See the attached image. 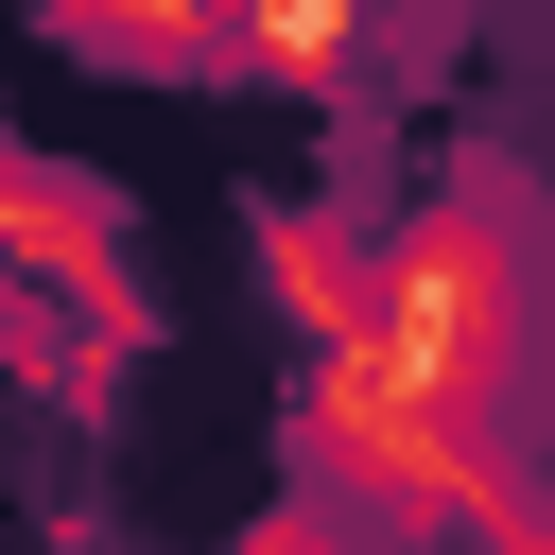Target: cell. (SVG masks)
<instances>
[{
	"label": "cell",
	"instance_id": "obj_1",
	"mask_svg": "<svg viewBox=\"0 0 555 555\" xmlns=\"http://www.w3.org/2000/svg\"><path fill=\"white\" fill-rule=\"evenodd\" d=\"M295 451H312V503L347 538H416V555H555L538 520V468L468 416H434L364 330H312L295 364Z\"/></svg>",
	"mask_w": 555,
	"mask_h": 555
},
{
	"label": "cell",
	"instance_id": "obj_2",
	"mask_svg": "<svg viewBox=\"0 0 555 555\" xmlns=\"http://www.w3.org/2000/svg\"><path fill=\"white\" fill-rule=\"evenodd\" d=\"M364 347L434 416L520 451V399H538V225L503 191H468V173L416 191L399 225H364Z\"/></svg>",
	"mask_w": 555,
	"mask_h": 555
},
{
	"label": "cell",
	"instance_id": "obj_3",
	"mask_svg": "<svg viewBox=\"0 0 555 555\" xmlns=\"http://www.w3.org/2000/svg\"><path fill=\"white\" fill-rule=\"evenodd\" d=\"M0 295H17V312L52 295L87 347H156V295H139V260H121V208H104L87 173L17 156V139H0Z\"/></svg>",
	"mask_w": 555,
	"mask_h": 555
},
{
	"label": "cell",
	"instance_id": "obj_4",
	"mask_svg": "<svg viewBox=\"0 0 555 555\" xmlns=\"http://www.w3.org/2000/svg\"><path fill=\"white\" fill-rule=\"evenodd\" d=\"M364 52H382L364 0H260V17H225V69L243 87H347Z\"/></svg>",
	"mask_w": 555,
	"mask_h": 555
},
{
	"label": "cell",
	"instance_id": "obj_5",
	"mask_svg": "<svg viewBox=\"0 0 555 555\" xmlns=\"http://www.w3.org/2000/svg\"><path fill=\"white\" fill-rule=\"evenodd\" d=\"M52 52H87V69H225V17H52Z\"/></svg>",
	"mask_w": 555,
	"mask_h": 555
},
{
	"label": "cell",
	"instance_id": "obj_6",
	"mask_svg": "<svg viewBox=\"0 0 555 555\" xmlns=\"http://www.w3.org/2000/svg\"><path fill=\"white\" fill-rule=\"evenodd\" d=\"M225 555H382V538H347V520H330V503H260V520H243V538H225Z\"/></svg>",
	"mask_w": 555,
	"mask_h": 555
}]
</instances>
